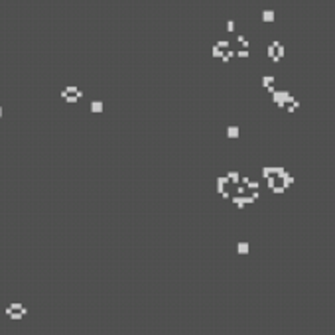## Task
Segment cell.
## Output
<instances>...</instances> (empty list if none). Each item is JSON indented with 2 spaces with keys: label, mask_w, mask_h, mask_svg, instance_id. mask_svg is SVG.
Segmentation results:
<instances>
[{
  "label": "cell",
  "mask_w": 335,
  "mask_h": 335,
  "mask_svg": "<svg viewBox=\"0 0 335 335\" xmlns=\"http://www.w3.org/2000/svg\"><path fill=\"white\" fill-rule=\"evenodd\" d=\"M274 103L278 104V107L286 108L288 112H294L296 108L300 107V103H298L294 97H292L288 91H278V93H274Z\"/></svg>",
  "instance_id": "7a4b0ae2"
},
{
  "label": "cell",
  "mask_w": 335,
  "mask_h": 335,
  "mask_svg": "<svg viewBox=\"0 0 335 335\" xmlns=\"http://www.w3.org/2000/svg\"><path fill=\"white\" fill-rule=\"evenodd\" d=\"M262 20H264V22H272V20H274V12H272V10H266L264 14H262Z\"/></svg>",
  "instance_id": "3957f363"
},
{
  "label": "cell",
  "mask_w": 335,
  "mask_h": 335,
  "mask_svg": "<svg viewBox=\"0 0 335 335\" xmlns=\"http://www.w3.org/2000/svg\"><path fill=\"white\" fill-rule=\"evenodd\" d=\"M217 45H219V48H229V44H227V40H221V41H219V44H217Z\"/></svg>",
  "instance_id": "5b68a950"
},
{
  "label": "cell",
  "mask_w": 335,
  "mask_h": 335,
  "mask_svg": "<svg viewBox=\"0 0 335 335\" xmlns=\"http://www.w3.org/2000/svg\"><path fill=\"white\" fill-rule=\"evenodd\" d=\"M238 55H241V57H246V55H249V49H241V51H238Z\"/></svg>",
  "instance_id": "8992f818"
},
{
  "label": "cell",
  "mask_w": 335,
  "mask_h": 335,
  "mask_svg": "<svg viewBox=\"0 0 335 335\" xmlns=\"http://www.w3.org/2000/svg\"><path fill=\"white\" fill-rule=\"evenodd\" d=\"M227 30H229V32L234 30V22H233V20H229V22H227Z\"/></svg>",
  "instance_id": "277c9868"
},
{
  "label": "cell",
  "mask_w": 335,
  "mask_h": 335,
  "mask_svg": "<svg viewBox=\"0 0 335 335\" xmlns=\"http://www.w3.org/2000/svg\"><path fill=\"white\" fill-rule=\"evenodd\" d=\"M264 174H266V182L270 185V189L276 191V193H284L294 183V178L288 171H284L282 168H268Z\"/></svg>",
  "instance_id": "6da1fadb"
}]
</instances>
